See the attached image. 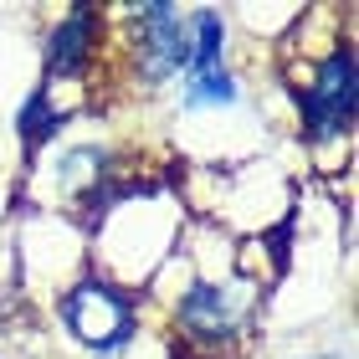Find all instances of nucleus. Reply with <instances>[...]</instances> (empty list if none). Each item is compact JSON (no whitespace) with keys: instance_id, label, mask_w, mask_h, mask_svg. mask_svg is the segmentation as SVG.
Listing matches in <instances>:
<instances>
[{"instance_id":"obj_4","label":"nucleus","mask_w":359,"mask_h":359,"mask_svg":"<svg viewBox=\"0 0 359 359\" xmlns=\"http://www.w3.org/2000/svg\"><path fill=\"white\" fill-rule=\"evenodd\" d=\"M62 339L83 359H123L144 339V292L83 267L52 298Z\"/></svg>"},{"instance_id":"obj_3","label":"nucleus","mask_w":359,"mask_h":359,"mask_svg":"<svg viewBox=\"0 0 359 359\" xmlns=\"http://www.w3.org/2000/svg\"><path fill=\"white\" fill-rule=\"evenodd\" d=\"M118 36L108 46V72H123L118 88L139 97H159L180 83L190 57V6L175 0H144V6L108 11Z\"/></svg>"},{"instance_id":"obj_1","label":"nucleus","mask_w":359,"mask_h":359,"mask_svg":"<svg viewBox=\"0 0 359 359\" xmlns=\"http://www.w3.org/2000/svg\"><path fill=\"white\" fill-rule=\"evenodd\" d=\"M190 226V205L180 195L175 175H134L123 170L97 195L88 221L77 226L88 247V267L113 283L144 292L159 267L175 257L180 236Z\"/></svg>"},{"instance_id":"obj_2","label":"nucleus","mask_w":359,"mask_h":359,"mask_svg":"<svg viewBox=\"0 0 359 359\" xmlns=\"http://www.w3.org/2000/svg\"><path fill=\"white\" fill-rule=\"evenodd\" d=\"M283 88L292 97V118H298V139L318 170H344L354 154V118H359V57H354V31L339 36L329 52L313 62H283Z\"/></svg>"},{"instance_id":"obj_5","label":"nucleus","mask_w":359,"mask_h":359,"mask_svg":"<svg viewBox=\"0 0 359 359\" xmlns=\"http://www.w3.org/2000/svg\"><path fill=\"white\" fill-rule=\"evenodd\" d=\"M241 72L236 67H216V72H185L175 83V113L180 118H195V113H231L241 108Z\"/></svg>"}]
</instances>
